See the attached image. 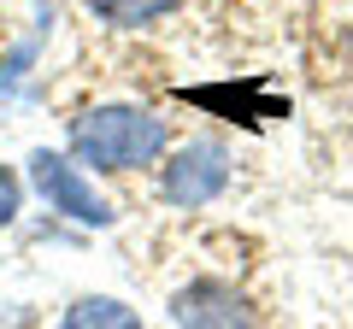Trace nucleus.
I'll return each instance as SVG.
<instances>
[{
    "instance_id": "obj_1",
    "label": "nucleus",
    "mask_w": 353,
    "mask_h": 329,
    "mask_svg": "<svg viewBox=\"0 0 353 329\" xmlns=\"http://www.w3.org/2000/svg\"><path fill=\"white\" fill-rule=\"evenodd\" d=\"M71 153L94 171H141L165 153V118L148 106H94L71 118Z\"/></svg>"
},
{
    "instance_id": "obj_4",
    "label": "nucleus",
    "mask_w": 353,
    "mask_h": 329,
    "mask_svg": "<svg viewBox=\"0 0 353 329\" xmlns=\"http://www.w3.org/2000/svg\"><path fill=\"white\" fill-rule=\"evenodd\" d=\"M171 317H176V329H259L248 294H241L236 282H224V277L183 282V288L171 294Z\"/></svg>"
},
{
    "instance_id": "obj_2",
    "label": "nucleus",
    "mask_w": 353,
    "mask_h": 329,
    "mask_svg": "<svg viewBox=\"0 0 353 329\" xmlns=\"http://www.w3.org/2000/svg\"><path fill=\"white\" fill-rule=\"evenodd\" d=\"M30 182H36V194L48 200V212H65L71 224H94V229H106L112 224V206L94 194V182L77 171L65 153H30Z\"/></svg>"
},
{
    "instance_id": "obj_6",
    "label": "nucleus",
    "mask_w": 353,
    "mask_h": 329,
    "mask_svg": "<svg viewBox=\"0 0 353 329\" xmlns=\"http://www.w3.org/2000/svg\"><path fill=\"white\" fill-rule=\"evenodd\" d=\"M183 0H88V12L101 18V24L112 30H141V24H159V18H171Z\"/></svg>"
},
{
    "instance_id": "obj_7",
    "label": "nucleus",
    "mask_w": 353,
    "mask_h": 329,
    "mask_svg": "<svg viewBox=\"0 0 353 329\" xmlns=\"http://www.w3.org/2000/svg\"><path fill=\"white\" fill-rule=\"evenodd\" d=\"M18 212V189H12V182H6V177H0V224H6V217H12Z\"/></svg>"
},
{
    "instance_id": "obj_3",
    "label": "nucleus",
    "mask_w": 353,
    "mask_h": 329,
    "mask_svg": "<svg viewBox=\"0 0 353 329\" xmlns=\"http://www.w3.org/2000/svg\"><path fill=\"white\" fill-rule=\"evenodd\" d=\"M224 182H230V147H224V141H212V136L189 141V147H176L171 164H165V200L183 206V212L218 200V194H224Z\"/></svg>"
},
{
    "instance_id": "obj_5",
    "label": "nucleus",
    "mask_w": 353,
    "mask_h": 329,
    "mask_svg": "<svg viewBox=\"0 0 353 329\" xmlns=\"http://www.w3.org/2000/svg\"><path fill=\"white\" fill-rule=\"evenodd\" d=\"M59 329H148V323H141L124 300H112V294H83V300L59 317Z\"/></svg>"
}]
</instances>
